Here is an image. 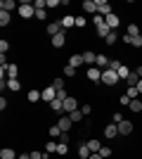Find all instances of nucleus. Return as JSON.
<instances>
[{
	"label": "nucleus",
	"mask_w": 142,
	"mask_h": 159,
	"mask_svg": "<svg viewBox=\"0 0 142 159\" xmlns=\"http://www.w3.org/2000/svg\"><path fill=\"white\" fill-rule=\"evenodd\" d=\"M118 81H121V79H118V74H116L114 69H109V66H107V69L102 71V83H104V86H116Z\"/></svg>",
	"instance_id": "1"
},
{
	"label": "nucleus",
	"mask_w": 142,
	"mask_h": 159,
	"mask_svg": "<svg viewBox=\"0 0 142 159\" xmlns=\"http://www.w3.org/2000/svg\"><path fill=\"white\" fill-rule=\"evenodd\" d=\"M19 14H21V19H31V17H36V7L31 5V2H21Z\"/></svg>",
	"instance_id": "2"
},
{
	"label": "nucleus",
	"mask_w": 142,
	"mask_h": 159,
	"mask_svg": "<svg viewBox=\"0 0 142 159\" xmlns=\"http://www.w3.org/2000/svg\"><path fill=\"white\" fill-rule=\"evenodd\" d=\"M95 5H97V14H102V17H109V14H111V7H109L107 0H95Z\"/></svg>",
	"instance_id": "3"
},
{
	"label": "nucleus",
	"mask_w": 142,
	"mask_h": 159,
	"mask_svg": "<svg viewBox=\"0 0 142 159\" xmlns=\"http://www.w3.org/2000/svg\"><path fill=\"white\" fill-rule=\"evenodd\" d=\"M57 126L62 128V133H69V128L74 126V121H71V116L67 114V116H59V121H57Z\"/></svg>",
	"instance_id": "4"
},
{
	"label": "nucleus",
	"mask_w": 142,
	"mask_h": 159,
	"mask_svg": "<svg viewBox=\"0 0 142 159\" xmlns=\"http://www.w3.org/2000/svg\"><path fill=\"white\" fill-rule=\"evenodd\" d=\"M43 100L45 102H52V100H57V88H52V86H47V88H43Z\"/></svg>",
	"instance_id": "5"
},
{
	"label": "nucleus",
	"mask_w": 142,
	"mask_h": 159,
	"mask_svg": "<svg viewBox=\"0 0 142 159\" xmlns=\"http://www.w3.org/2000/svg\"><path fill=\"white\" fill-rule=\"evenodd\" d=\"M85 76H88V81H102V69H97V66H90L88 71H85Z\"/></svg>",
	"instance_id": "6"
},
{
	"label": "nucleus",
	"mask_w": 142,
	"mask_h": 159,
	"mask_svg": "<svg viewBox=\"0 0 142 159\" xmlns=\"http://www.w3.org/2000/svg\"><path fill=\"white\" fill-rule=\"evenodd\" d=\"M116 126H118V135H130V133H133V124L126 121V119H123L121 124H116Z\"/></svg>",
	"instance_id": "7"
},
{
	"label": "nucleus",
	"mask_w": 142,
	"mask_h": 159,
	"mask_svg": "<svg viewBox=\"0 0 142 159\" xmlns=\"http://www.w3.org/2000/svg\"><path fill=\"white\" fill-rule=\"evenodd\" d=\"M76 109H78V100L76 98H67L64 100V112L71 114V112H76Z\"/></svg>",
	"instance_id": "8"
},
{
	"label": "nucleus",
	"mask_w": 142,
	"mask_h": 159,
	"mask_svg": "<svg viewBox=\"0 0 142 159\" xmlns=\"http://www.w3.org/2000/svg\"><path fill=\"white\" fill-rule=\"evenodd\" d=\"M67 45V36H64V31L57 33V36H52V48H64Z\"/></svg>",
	"instance_id": "9"
},
{
	"label": "nucleus",
	"mask_w": 142,
	"mask_h": 159,
	"mask_svg": "<svg viewBox=\"0 0 142 159\" xmlns=\"http://www.w3.org/2000/svg\"><path fill=\"white\" fill-rule=\"evenodd\" d=\"M62 31H64L62 21H52V24L47 26V33H50V38H52V36H57V33H62Z\"/></svg>",
	"instance_id": "10"
},
{
	"label": "nucleus",
	"mask_w": 142,
	"mask_h": 159,
	"mask_svg": "<svg viewBox=\"0 0 142 159\" xmlns=\"http://www.w3.org/2000/svg\"><path fill=\"white\" fill-rule=\"evenodd\" d=\"M104 21H107V26L111 29V31H114V29H118V14H109V17H104Z\"/></svg>",
	"instance_id": "11"
},
{
	"label": "nucleus",
	"mask_w": 142,
	"mask_h": 159,
	"mask_svg": "<svg viewBox=\"0 0 142 159\" xmlns=\"http://www.w3.org/2000/svg\"><path fill=\"white\" fill-rule=\"evenodd\" d=\"M109 62H111V60H107V55H97V60H95V64H97V69H102V71H104V69H107V66H109Z\"/></svg>",
	"instance_id": "12"
},
{
	"label": "nucleus",
	"mask_w": 142,
	"mask_h": 159,
	"mask_svg": "<svg viewBox=\"0 0 142 159\" xmlns=\"http://www.w3.org/2000/svg\"><path fill=\"white\" fill-rule=\"evenodd\" d=\"M116 135H118V126H116V124H109L107 128H104V138H116Z\"/></svg>",
	"instance_id": "13"
},
{
	"label": "nucleus",
	"mask_w": 142,
	"mask_h": 159,
	"mask_svg": "<svg viewBox=\"0 0 142 159\" xmlns=\"http://www.w3.org/2000/svg\"><path fill=\"white\" fill-rule=\"evenodd\" d=\"M81 64H85V62H83V55H71V57H69V66L78 69Z\"/></svg>",
	"instance_id": "14"
},
{
	"label": "nucleus",
	"mask_w": 142,
	"mask_h": 159,
	"mask_svg": "<svg viewBox=\"0 0 142 159\" xmlns=\"http://www.w3.org/2000/svg\"><path fill=\"white\" fill-rule=\"evenodd\" d=\"M0 159H17V152H14L12 147H2L0 150Z\"/></svg>",
	"instance_id": "15"
},
{
	"label": "nucleus",
	"mask_w": 142,
	"mask_h": 159,
	"mask_svg": "<svg viewBox=\"0 0 142 159\" xmlns=\"http://www.w3.org/2000/svg\"><path fill=\"white\" fill-rule=\"evenodd\" d=\"M90 154H93V152H90L88 143H83V145L78 147V157H81V159H90Z\"/></svg>",
	"instance_id": "16"
},
{
	"label": "nucleus",
	"mask_w": 142,
	"mask_h": 159,
	"mask_svg": "<svg viewBox=\"0 0 142 159\" xmlns=\"http://www.w3.org/2000/svg\"><path fill=\"white\" fill-rule=\"evenodd\" d=\"M126 83H128V86H137V83H140V74H137V71H130V76L126 79Z\"/></svg>",
	"instance_id": "17"
},
{
	"label": "nucleus",
	"mask_w": 142,
	"mask_h": 159,
	"mask_svg": "<svg viewBox=\"0 0 142 159\" xmlns=\"http://www.w3.org/2000/svg\"><path fill=\"white\" fill-rule=\"evenodd\" d=\"M7 88L17 93V90H21V81H19V79H10V81H7Z\"/></svg>",
	"instance_id": "18"
},
{
	"label": "nucleus",
	"mask_w": 142,
	"mask_h": 159,
	"mask_svg": "<svg viewBox=\"0 0 142 159\" xmlns=\"http://www.w3.org/2000/svg\"><path fill=\"white\" fill-rule=\"evenodd\" d=\"M88 147H90V152H93V154H100V150H102L100 140H88Z\"/></svg>",
	"instance_id": "19"
},
{
	"label": "nucleus",
	"mask_w": 142,
	"mask_h": 159,
	"mask_svg": "<svg viewBox=\"0 0 142 159\" xmlns=\"http://www.w3.org/2000/svg\"><path fill=\"white\" fill-rule=\"evenodd\" d=\"M0 7H2L5 12H12L14 7H17V2H14V0H2V2H0Z\"/></svg>",
	"instance_id": "20"
},
{
	"label": "nucleus",
	"mask_w": 142,
	"mask_h": 159,
	"mask_svg": "<svg viewBox=\"0 0 142 159\" xmlns=\"http://www.w3.org/2000/svg\"><path fill=\"white\" fill-rule=\"evenodd\" d=\"M83 10H85V12H97V5H95V0H83Z\"/></svg>",
	"instance_id": "21"
},
{
	"label": "nucleus",
	"mask_w": 142,
	"mask_h": 159,
	"mask_svg": "<svg viewBox=\"0 0 142 159\" xmlns=\"http://www.w3.org/2000/svg\"><path fill=\"white\" fill-rule=\"evenodd\" d=\"M62 26L69 29V26H76V17H71V14H67L64 19H62Z\"/></svg>",
	"instance_id": "22"
},
{
	"label": "nucleus",
	"mask_w": 142,
	"mask_h": 159,
	"mask_svg": "<svg viewBox=\"0 0 142 159\" xmlns=\"http://www.w3.org/2000/svg\"><path fill=\"white\" fill-rule=\"evenodd\" d=\"M26 98H28V102H38V100L43 98V95H41V90H28V95H26Z\"/></svg>",
	"instance_id": "23"
},
{
	"label": "nucleus",
	"mask_w": 142,
	"mask_h": 159,
	"mask_svg": "<svg viewBox=\"0 0 142 159\" xmlns=\"http://www.w3.org/2000/svg\"><path fill=\"white\" fill-rule=\"evenodd\" d=\"M130 36V38H135V36H140V26H137V24H130L128 26V31H126Z\"/></svg>",
	"instance_id": "24"
},
{
	"label": "nucleus",
	"mask_w": 142,
	"mask_h": 159,
	"mask_svg": "<svg viewBox=\"0 0 142 159\" xmlns=\"http://www.w3.org/2000/svg\"><path fill=\"white\" fill-rule=\"evenodd\" d=\"M95 60H97L95 52H83V62H85V64H95Z\"/></svg>",
	"instance_id": "25"
},
{
	"label": "nucleus",
	"mask_w": 142,
	"mask_h": 159,
	"mask_svg": "<svg viewBox=\"0 0 142 159\" xmlns=\"http://www.w3.org/2000/svg\"><path fill=\"white\" fill-rule=\"evenodd\" d=\"M57 154H59V157L69 154V143H59V145H57Z\"/></svg>",
	"instance_id": "26"
},
{
	"label": "nucleus",
	"mask_w": 142,
	"mask_h": 159,
	"mask_svg": "<svg viewBox=\"0 0 142 159\" xmlns=\"http://www.w3.org/2000/svg\"><path fill=\"white\" fill-rule=\"evenodd\" d=\"M7 24H10V12L0 10V26H7Z\"/></svg>",
	"instance_id": "27"
},
{
	"label": "nucleus",
	"mask_w": 142,
	"mask_h": 159,
	"mask_svg": "<svg viewBox=\"0 0 142 159\" xmlns=\"http://www.w3.org/2000/svg\"><path fill=\"white\" fill-rule=\"evenodd\" d=\"M50 107H52L54 112H64V102H62V100H52V102H50Z\"/></svg>",
	"instance_id": "28"
},
{
	"label": "nucleus",
	"mask_w": 142,
	"mask_h": 159,
	"mask_svg": "<svg viewBox=\"0 0 142 159\" xmlns=\"http://www.w3.org/2000/svg\"><path fill=\"white\" fill-rule=\"evenodd\" d=\"M126 95H128L130 100H137V95H140V90H137V86H128V93H126Z\"/></svg>",
	"instance_id": "29"
},
{
	"label": "nucleus",
	"mask_w": 142,
	"mask_h": 159,
	"mask_svg": "<svg viewBox=\"0 0 142 159\" xmlns=\"http://www.w3.org/2000/svg\"><path fill=\"white\" fill-rule=\"evenodd\" d=\"M130 109H133V112H142V102H140V98H137V100H130Z\"/></svg>",
	"instance_id": "30"
},
{
	"label": "nucleus",
	"mask_w": 142,
	"mask_h": 159,
	"mask_svg": "<svg viewBox=\"0 0 142 159\" xmlns=\"http://www.w3.org/2000/svg\"><path fill=\"white\" fill-rule=\"evenodd\" d=\"M17 74H19V66H14V64L7 66V76H10V79H17Z\"/></svg>",
	"instance_id": "31"
},
{
	"label": "nucleus",
	"mask_w": 142,
	"mask_h": 159,
	"mask_svg": "<svg viewBox=\"0 0 142 159\" xmlns=\"http://www.w3.org/2000/svg\"><path fill=\"white\" fill-rule=\"evenodd\" d=\"M128 76H130V69H128V66H126V64H123L121 69H118V79H123V81H126V79H128Z\"/></svg>",
	"instance_id": "32"
},
{
	"label": "nucleus",
	"mask_w": 142,
	"mask_h": 159,
	"mask_svg": "<svg viewBox=\"0 0 142 159\" xmlns=\"http://www.w3.org/2000/svg\"><path fill=\"white\" fill-rule=\"evenodd\" d=\"M57 145H59V143H52V140H50V143L45 145V154H52V152H57Z\"/></svg>",
	"instance_id": "33"
},
{
	"label": "nucleus",
	"mask_w": 142,
	"mask_h": 159,
	"mask_svg": "<svg viewBox=\"0 0 142 159\" xmlns=\"http://www.w3.org/2000/svg\"><path fill=\"white\" fill-rule=\"evenodd\" d=\"M47 133H50L52 138H59V135H62V128L57 126V124H54V126H50V131H47Z\"/></svg>",
	"instance_id": "34"
},
{
	"label": "nucleus",
	"mask_w": 142,
	"mask_h": 159,
	"mask_svg": "<svg viewBox=\"0 0 142 159\" xmlns=\"http://www.w3.org/2000/svg\"><path fill=\"white\" fill-rule=\"evenodd\" d=\"M104 40H107V45H114L116 40H118V36H116V31H111V33H109V36H107V38H104Z\"/></svg>",
	"instance_id": "35"
},
{
	"label": "nucleus",
	"mask_w": 142,
	"mask_h": 159,
	"mask_svg": "<svg viewBox=\"0 0 142 159\" xmlns=\"http://www.w3.org/2000/svg\"><path fill=\"white\" fill-rule=\"evenodd\" d=\"M69 116H71V121L76 124V121H81V119H83V112H81V109H76V112H71Z\"/></svg>",
	"instance_id": "36"
},
{
	"label": "nucleus",
	"mask_w": 142,
	"mask_h": 159,
	"mask_svg": "<svg viewBox=\"0 0 142 159\" xmlns=\"http://www.w3.org/2000/svg\"><path fill=\"white\" fill-rule=\"evenodd\" d=\"M64 76H67V79H71V76H76V69H74V66H64Z\"/></svg>",
	"instance_id": "37"
},
{
	"label": "nucleus",
	"mask_w": 142,
	"mask_h": 159,
	"mask_svg": "<svg viewBox=\"0 0 142 159\" xmlns=\"http://www.w3.org/2000/svg\"><path fill=\"white\" fill-rule=\"evenodd\" d=\"M121 66H123V64H121L118 60H111V62H109V69H114L116 74H118V69H121Z\"/></svg>",
	"instance_id": "38"
},
{
	"label": "nucleus",
	"mask_w": 142,
	"mask_h": 159,
	"mask_svg": "<svg viewBox=\"0 0 142 159\" xmlns=\"http://www.w3.org/2000/svg\"><path fill=\"white\" fill-rule=\"evenodd\" d=\"M33 7H36V10H45V7H47V2H45V0H36V2H33Z\"/></svg>",
	"instance_id": "39"
},
{
	"label": "nucleus",
	"mask_w": 142,
	"mask_h": 159,
	"mask_svg": "<svg viewBox=\"0 0 142 159\" xmlns=\"http://www.w3.org/2000/svg\"><path fill=\"white\" fill-rule=\"evenodd\" d=\"M67 98H69V95H67V90H64V88H59V90H57V100H62V102H64Z\"/></svg>",
	"instance_id": "40"
},
{
	"label": "nucleus",
	"mask_w": 142,
	"mask_h": 159,
	"mask_svg": "<svg viewBox=\"0 0 142 159\" xmlns=\"http://www.w3.org/2000/svg\"><path fill=\"white\" fill-rule=\"evenodd\" d=\"M109 154H111V147H104V145H102V150H100V157H104V159H107Z\"/></svg>",
	"instance_id": "41"
},
{
	"label": "nucleus",
	"mask_w": 142,
	"mask_h": 159,
	"mask_svg": "<svg viewBox=\"0 0 142 159\" xmlns=\"http://www.w3.org/2000/svg\"><path fill=\"white\" fill-rule=\"evenodd\" d=\"M130 45H135V48H142V33L133 38V43H130Z\"/></svg>",
	"instance_id": "42"
},
{
	"label": "nucleus",
	"mask_w": 142,
	"mask_h": 159,
	"mask_svg": "<svg viewBox=\"0 0 142 159\" xmlns=\"http://www.w3.org/2000/svg\"><path fill=\"white\" fill-rule=\"evenodd\" d=\"M7 50H10V43H7V40H0V52L5 55Z\"/></svg>",
	"instance_id": "43"
},
{
	"label": "nucleus",
	"mask_w": 142,
	"mask_h": 159,
	"mask_svg": "<svg viewBox=\"0 0 142 159\" xmlns=\"http://www.w3.org/2000/svg\"><path fill=\"white\" fill-rule=\"evenodd\" d=\"M52 88H57V90H59V88H64V81H62V79H54V81H52Z\"/></svg>",
	"instance_id": "44"
},
{
	"label": "nucleus",
	"mask_w": 142,
	"mask_h": 159,
	"mask_svg": "<svg viewBox=\"0 0 142 159\" xmlns=\"http://www.w3.org/2000/svg\"><path fill=\"white\" fill-rule=\"evenodd\" d=\"M76 26H78V29L85 26V17H76Z\"/></svg>",
	"instance_id": "45"
},
{
	"label": "nucleus",
	"mask_w": 142,
	"mask_h": 159,
	"mask_svg": "<svg viewBox=\"0 0 142 159\" xmlns=\"http://www.w3.org/2000/svg\"><path fill=\"white\" fill-rule=\"evenodd\" d=\"M118 102H121V105H128V107H130V98H128V95H121V98H118Z\"/></svg>",
	"instance_id": "46"
},
{
	"label": "nucleus",
	"mask_w": 142,
	"mask_h": 159,
	"mask_svg": "<svg viewBox=\"0 0 142 159\" xmlns=\"http://www.w3.org/2000/svg\"><path fill=\"white\" fill-rule=\"evenodd\" d=\"M36 19H45V10H36Z\"/></svg>",
	"instance_id": "47"
},
{
	"label": "nucleus",
	"mask_w": 142,
	"mask_h": 159,
	"mask_svg": "<svg viewBox=\"0 0 142 159\" xmlns=\"http://www.w3.org/2000/svg\"><path fill=\"white\" fill-rule=\"evenodd\" d=\"M81 112H83V114H90V112H93V107H90V105H83Z\"/></svg>",
	"instance_id": "48"
},
{
	"label": "nucleus",
	"mask_w": 142,
	"mask_h": 159,
	"mask_svg": "<svg viewBox=\"0 0 142 159\" xmlns=\"http://www.w3.org/2000/svg\"><path fill=\"white\" fill-rule=\"evenodd\" d=\"M31 159H45V154H41V152H31Z\"/></svg>",
	"instance_id": "49"
},
{
	"label": "nucleus",
	"mask_w": 142,
	"mask_h": 159,
	"mask_svg": "<svg viewBox=\"0 0 142 159\" xmlns=\"http://www.w3.org/2000/svg\"><path fill=\"white\" fill-rule=\"evenodd\" d=\"M47 7H59V0H47Z\"/></svg>",
	"instance_id": "50"
},
{
	"label": "nucleus",
	"mask_w": 142,
	"mask_h": 159,
	"mask_svg": "<svg viewBox=\"0 0 142 159\" xmlns=\"http://www.w3.org/2000/svg\"><path fill=\"white\" fill-rule=\"evenodd\" d=\"M121 40H123V43H126V45H130V43H133V38H130L128 33H126V36H123V38H121Z\"/></svg>",
	"instance_id": "51"
},
{
	"label": "nucleus",
	"mask_w": 142,
	"mask_h": 159,
	"mask_svg": "<svg viewBox=\"0 0 142 159\" xmlns=\"http://www.w3.org/2000/svg\"><path fill=\"white\" fill-rule=\"evenodd\" d=\"M121 121H123V116H121L118 112H116V114H114V124H121Z\"/></svg>",
	"instance_id": "52"
},
{
	"label": "nucleus",
	"mask_w": 142,
	"mask_h": 159,
	"mask_svg": "<svg viewBox=\"0 0 142 159\" xmlns=\"http://www.w3.org/2000/svg\"><path fill=\"white\" fill-rule=\"evenodd\" d=\"M17 159H31V154H19Z\"/></svg>",
	"instance_id": "53"
},
{
	"label": "nucleus",
	"mask_w": 142,
	"mask_h": 159,
	"mask_svg": "<svg viewBox=\"0 0 142 159\" xmlns=\"http://www.w3.org/2000/svg\"><path fill=\"white\" fill-rule=\"evenodd\" d=\"M90 159H104V157H100V154H90Z\"/></svg>",
	"instance_id": "54"
},
{
	"label": "nucleus",
	"mask_w": 142,
	"mask_h": 159,
	"mask_svg": "<svg viewBox=\"0 0 142 159\" xmlns=\"http://www.w3.org/2000/svg\"><path fill=\"white\" fill-rule=\"evenodd\" d=\"M137 90H140V95H142V79H140V83H137Z\"/></svg>",
	"instance_id": "55"
},
{
	"label": "nucleus",
	"mask_w": 142,
	"mask_h": 159,
	"mask_svg": "<svg viewBox=\"0 0 142 159\" xmlns=\"http://www.w3.org/2000/svg\"><path fill=\"white\" fill-rule=\"evenodd\" d=\"M137 74H140V79H142V64H140V66H137Z\"/></svg>",
	"instance_id": "56"
},
{
	"label": "nucleus",
	"mask_w": 142,
	"mask_h": 159,
	"mask_svg": "<svg viewBox=\"0 0 142 159\" xmlns=\"http://www.w3.org/2000/svg\"><path fill=\"white\" fill-rule=\"evenodd\" d=\"M45 159H47V154H45Z\"/></svg>",
	"instance_id": "57"
}]
</instances>
